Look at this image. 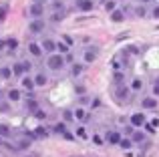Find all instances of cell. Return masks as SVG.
<instances>
[{
    "mask_svg": "<svg viewBox=\"0 0 159 157\" xmlns=\"http://www.w3.org/2000/svg\"><path fill=\"white\" fill-rule=\"evenodd\" d=\"M65 65H66L65 55H58V52H54V55H48V59H47V67L51 69V71H61Z\"/></svg>",
    "mask_w": 159,
    "mask_h": 157,
    "instance_id": "obj_1",
    "label": "cell"
},
{
    "mask_svg": "<svg viewBox=\"0 0 159 157\" xmlns=\"http://www.w3.org/2000/svg\"><path fill=\"white\" fill-rule=\"evenodd\" d=\"M43 14H44V6H43V4H39V2H32L30 6H28V16H30L32 20H36V18H43Z\"/></svg>",
    "mask_w": 159,
    "mask_h": 157,
    "instance_id": "obj_2",
    "label": "cell"
},
{
    "mask_svg": "<svg viewBox=\"0 0 159 157\" xmlns=\"http://www.w3.org/2000/svg\"><path fill=\"white\" fill-rule=\"evenodd\" d=\"M129 121H131L133 127H145V123H147V117H145V113H133Z\"/></svg>",
    "mask_w": 159,
    "mask_h": 157,
    "instance_id": "obj_3",
    "label": "cell"
},
{
    "mask_svg": "<svg viewBox=\"0 0 159 157\" xmlns=\"http://www.w3.org/2000/svg\"><path fill=\"white\" fill-rule=\"evenodd\" d=\"M97 56H99V48H97V47H95V48L91 47V48H87V51H85V55H83V61L89 65V63H95V61H97Z\"/></svg>",
    "mask_w": 159,
    "mask_h": 157,
    "instance_id": "obj_4",
    "label": "cell"
},
{
    "mask_svg": "<svg viewBox=\"0 0 159 157\" xmlns=\"http://www.w3.org/2000/svg\"><path fill=\"white\" fill-rule=\"evenodd\" d=\"M121 139H123V135H121L119 131H109V133L105 135V141L109 143V145H119Z\"/></svg>",
    "mask_w": 159,
    "mask_h": 157,
    "instance_id": "obj_5",
    "label": "cell"
},
{
    "mask_svg": "<svg viewBox=\"0 0 159 157\" xmlns=\"http://www.w3.org/2000/svg\"><path fill=\"white\" fill-rule=\"evenodd\" d=\"M157 97H143L141 99V107H143L145 111H151V109H157Z\"/></svg>",
    "mask_w": 159,
    "mask_h": 157,
    "instance_id": "obj_6",
    "label": "cell"
},
{
    "mask_svg": "<svg viewBox=\"0 0 159 157\" xmlns=\"http://www.w3.org/2000/svg\"><path fill=\"white\" fill-rule=\"evenodd\" d=\"M28 30H30L32 34H39V32H43V30H44V20H43V18L32 20V22L28 24Z\"/></svg>",
    "mask_w": 159,
    "mask_h": 157,
    "instance_id": "obj_7",
    "label": "cell"
},
{
    "mask_svg": "<svg viewBox=\"0 0 159 157\" xmlns=\"http://www.w3.org/2000/svg\"><path fill=\"white\" fill-rule=\"evenodd\" d=\"M129 93H131V89L129 87H125V85H119L117 87V101H129Z\"/></svg>",
    "mask_w": 159,
    "mask_h": 157,
    "instance_id": "obj_8",
    "label": "cell"
},
{
    "mask_svg": "<svg viewBox=\"0 0 159 157\" xmlns=\"http://www.w3.org/2000/svg\"><path fill=\"white\" fill-rule=\"evenodd\" d=\"M40 47H43V51L48 52V55H54V51H57V43H54L52 38H44L43 43H40Z\"/></svg>",
    "mask_w": 159,
    "mask_h": 157,
    "instance_id": "obj_9",
    "label": "cell"
},
{
    "mask_svg": "<svg viewBox=\"0 0 159 157\" xmlns=\"http://www.w3.org/2000/svg\"><path fill=\"white\" fill-rule=\"evenodd\" d=\"M77 8H79L81 12L93 10V0H77Z\"/></svg>",
    "mask_w": 159,
    "mask_h": 157,
    "instance_id": "obj_10",
    "label": "cell"
},
{
    "mask_svg": "<svg viewBox=\"0 0 159 157\" xmlns=\"http://www.w3.org/2000/svg\"><path fill=\"white\" fill-rule=\"evenodd\" d=\"M28 52H30L32 56H40L44 51H43V47H40L39 43H28Z\"/></svg>",
    "mask_w": 159,
    "mask_h": 157,
    "instance_id": "obj_11",
    "label": "cell"
},
{
    "mask_svg": "<svg viewBox=\"0 0 159 157\" xmlns=\"http://www.w3.org/2000/svg\"><path fill=\"white\" fill-rule=\"evenodd\" d=\"M73 113H75V119H77V121H87V119H89V113H87V109H83V107H77Z\"/></svg>",
    "mask_w": 159,
    "mask_h": 157,
    "instance_id": "obj_12",
    "label": "cell"
},
{
    "mask_svg": "<svg viewBox=\"0 0 159 157\" xmlns=\"http://www.w3.org/2000/svg\"><path fill=\"white\" fill-rule=\"evenodd\" d=\"M47 83H48V77L44 75V73H36L34 75V85L36 87H44Z\"/></svg>",
    "mask_w": 159,
    "mask_h": 157,
    "instance_id": "obj_13",
    "label": "cell"
},
{
    "mask_svg": "<svg viewBox=\"0 0 159 157\" xmlns=\"http://www.w3.org/2000/svg\"><path fill=\"white\" fill-rule=\"evenodd\" d=\"M131 139H133V143H145L147 141V135H145L143 131H135V133L131 135Z\"/></svg>",
    "mask_w": 159,
    "mask_h": 157,
    "instance_id": "obj_14",
    "label": "cell"
},
{
    "mask_svg": "<svg viewBox=\"0 0 159 157\" xmlns=\"http://www.w3.org/2000/svg\"><path fill=\"white\" fill-rule=\"evenodd\" d=\"M133 145H135V143H133V139H131V137H123V139H121V143H119V147H121L123 151H129Z\"/></svg>",
    "mask_w": 159,
    "mask_h": 157,
    "instance_id": "obj_15",
    "label": "cell"
},
{
    "mask_svg": "<svg viewBox=\"0 0 159 157\" xmlns=\"http://www.w3.org/2000/svg\"><path fill=\"white\" fill-rule=\"evenodd\" d=\"M6 97H8V101H10V103H16V101H20V91L18 89H10Z\"/></svg>",
    "mask_w": 159,
    "mask_h": 157,
    "instance_id": "obj_16",
    "label": "cell"
},
{
    "mask_svg": "<svg viewBox=\"0 0 159 157\" xmlns=\"http://www.w3.org/2000/svg\"><path fill=\"white\" fill-rule=\"evenodd\" d=\"M111 20H113V22H123V20H125V12H123V10L111 12Z\"/></svg>",
    "mask_w": 159,
    "mask_h": 157,
    "instance_id": "obj_17",
    "label": "cell"
},
{
    "mask_svg": "<svg viewBox=\"0 0 159 157\" xmlns=\"http://www.w3.org/2000/svg\"><path fill=\"white\" fill-rule=\"evenodd\" d=\"M12 75H14V77H22V75H24L22 63H14V65H12Z\"/></svg>",
    "mask_w": 159,
    "mask_h": 157,
    "instance_id": "obj_18",
    "label": "cell"
},
{
    "mask_svg": "<svg viewBox=\"0 0 159 157\" xmlns=\"http://www.w3.org/2000/svg\"><path fill=\"white\" fill-rule=\"evenodd\" d=\"M22 87H24V89H26V91H32V89H34V78H30V77H24L22 78Z\"/></svg>",
    "mask_w": 159,
    "mask_h": 157,
    "instance_id": "obj_19",
    "label": "cell"
},
{
    "mask_svg": "<svg viewBox=\"0 0 159 157\" xmlns=\"http://www.w3.org/2000/svg\"><path fill=\"white\" fill-rule=\"evenodd\" d=\"M143 89V78H131V91H141Z\"/></svg>",
    "mask_w": 159,
    "mask_h": 157,
    "instance_id": "obj_20",
    "label": "cell"
},
{
    "mask_svg": "<svg viewBox=\"0 0 159 157\" xmlns=\"http://www.w3.org/2000/svg\"><path fill=\"white\" fill-rule=\"evenodd\" d=\"M26 111H32V113H36V111H39V103H36L34 99H26Z\"/></svg>",
    "mask_w": 159,
    "mask_h": 157,
    "instance_id": "obj_21",
    "label": "cell"
},
{
    "mask_svg": "<svg viewBox=\"0 0 159 157\" xmlns=\"http://www.w3.org/2000/svg\"><path fill=\"white\" fill-rule=\"evenodd\" d=\"M69 44H66V43H57V52H58V55H69Z\"/></svg>",
    "mask_w": 159,
    "mask_h": 157,
    "instance_id": "obj_22",
    "label": "cell"
},
{
    "mask_svg": "<svg viewBox=\"0 0 159 157\" xmlns=\"http://www.w3.org/2000/svg\"><path fill=\"white\" fill-rule=\"evenodd\" d=\"M10 77H12V69H10V67H2V69H0V78L8 81Z\"/></svg>",
    "mask_w": 159,
    "mask_h": 157,
    "instance_id": "obj_23",
    "label": "cell"
},
{
    "mask_svg": "<svg viewBox=\"0 0 159 157\" xmlns=\"http://www.w3.org/2000/svg\"><path fill=\"white\" fill-rule=\"evenodd\" d=\"M52 131H54V133L65 135L66 133V125H65V123H54V125H52Z\"/></svg>",
    "mask_w": 159,
    "mask_h": 157,
    "instance_id": "obj_24",
    "label": "cell"
},
{
    "mask_svg": "<svg viewBox=\"0 0 159 157\" xmlns=\"http://www.w3.org/2000/svg\"><path fill=\"white\" fill-rule=\"evenodd\" d=\"M113 78H115V83H117V85H123L125 73H123V71H115V73H113Z\"/></svg>",
    "mask_w": 159,
    "mask_h": 157,
    "instance_id": "obj_25",
    "label": "cell"
},
{
    "mask_svg": "<svg viewBox=\"0 0 159 157\" xmlns=\"http://www.w3.org/2000/svg\"><path fill=\"white\" fill-rule=\"evenodd\" d=\"M16 149H28V147H30V141H28V139H20V141H16Z\"/></svg>",
    "mask_w": 159,
    "mask_h": 157,
    "instance_id": "obj_26",
    "label": "cell"
},
{
    "mask_svg": "<svg viewBox=\"0 0 159 157\" xmlns=\"http://www.w3.org/2000/svg\"><path fill=\"white\" fill-rule=\"evenodd\" d=\"M10 135H12L10 127H8V125H0V137H4V139H6V137H10Z\"/></svg>",
    "mask_w": 159,
    "mask_h": 157,
    "instance_id": "obj_27",
    "label": "cell"
},
{
    "mask_svg": "<svg viewBox=\"0 0 159 157\" xmlns=\"http://www.w3.org/2000/svg\"><path fill=\"white\" fill-rule=\"evenodd\" d=\"M70 73H73V77H79L83 73V65H77V63H73V69H70Z\"/></svg>",
    "mask_w": 159,
    "mask_h": 157,
    "instance_id": "obj_28",
    "label": "cell"
},
{
    "mask_svg": "<svg viewBox=\"0 0 159 157\" xmlns=\"http://www.w3.org/2000/svg\"><path fill=\"white\" fill-rule=\"evenodd\" d=\"M6 14H8V4H0V22L6 20Z\"/></svg>",
    "mask_w": 159,
    "mask_h": 157,
    "instance_id": "obj_29",
    "label": "cell"
},
{
    "mask_svg": "<svg viewBox=\"0 0 159 157\" xmlns=\"http://www.w3.org/2000/svg\"><path fill=\"white\" fill-rule=\"evenodd\" d=\"M6 47L10 48V51H16V48H18V40H16V38H8L6 40Z\"/></svg>",
    "mask_w": 159,
    "mask_h": 157,
    "instance_id": "obj_30",
    "label": "cell"
},
{
    "mask_svg": "<svg viewBox=\"0 0 159 157\" xmlns=\"http://www.w3.org/2000/svg\"><path fill=\"white\" fill-rule=\"evenodd\" d=\"M52 10L54 12H62V14H65V6H62V2L54 0V2H52Z\"/></svg>",
    "mask_w": 159,
    "mask_h": 157,
    "instance_id": "obj_31",
    "label": "cell"
},
{
    "mask_svg": "<svg viewBox=\"0 0 159 157\" xmlns=\"http://www.w3.org/2000/svg\"><path fill=\"white\" fill-rule=\"evenodd\" d=\"M135 14L139 16V18H143V16H147V8L145 6H135Z\"/></svg>",
    "mask_w": 159,
    "mask_h": 157,
    "instance_id": "obj_32",
    "label": "cell"
},
{
    "mask_svg": "<svg viewBox=\"0 0 159 157\" xmlns=\"http://www.w3.org/2000/svg\"><path fill=\"white\" fill-rule=\"evenodd\" d=\"M77 137L79 139H87V129H85V127H77Z\"/></svg>",
    "mask_w": 159,
    "mask_h": 157,
    "instance_id": "obj_33",
    "label": "cell"
},
{
    "mask_svg": "<svg viewBox=\"0 0 159 157\" xmlns=\"http://www.w3.org/2000/svg\"><path fill=\"white\" fill-rule=\"evenodd\" d=\"M93 143H95V145H105V139H103L99 133H95L93 135Z\"/></svg>",
    "mask_w": 159,
    "mask_h": 157,
    "instance_id": "obj_34",
    "label": "cell"
},
{
    "mask_svg": "<svg viewBox=\"0 0 159 157\" xmlns=\"http://www.w3.org/2000/svg\"><path fill=\"white\" fill-rule=\"evenodd\" d=\"M105 8H107V12H115L117 8H115V0H107L105 2Z\"/></svg>",
    "mask_w": 159,
    "mask_h": 157,
    "instance_id": "obj_35",
    "label": "cell"
},
{
    "mask_svg": "<svg viewBox=\"0 0 159 157\" xmlns=\"http://www.w3.org/2000/svg\"><path fill=\"white\" fill-rule=\"evenodd\" d=\"M62 117H65V121H73L75 113H73V111H62Z\"/></svg>",
    "mask_w": 159,
    "mask_h": 157,
    "instance_id": "obj_36",
    "label": "cell"
},
{
    "mask_svg": "<svg viewBox=\"0 0 159 157\" xmlns=\"http://www.w3.org/2000/svg\"><path fill=\"white\" fill-rule=\"evenodd\" d=\"M62 16H65V14H62V12H52L51 20H52V22H58V20H62Z\"/></svg>",
    "mask_w": 159,
    "mask_h": 157,
    "instance_id": "obj_37",
    "label": "cell"
},
{
    "mask_svg": "<svg viewBox=\"0 0 159 157\" xmlns=\"http://www.w3.org/2000/svg\"><path fill=\"white\" fill-rule=\"evenodd\" d=\"M36 135H39V137H47L48 131H47V129H43V127H39V129H36Z\"/></svg>",
    "mask_w": 159,
    "mask_h": 157,
    "instance_id": "obj_38",
    "label": "cell"
},
{
    "mask_svg": "<svg viewBox=\"0 0 159 157\" xmlns=\"http://www.w3.org/2000/svg\"><path fill=\"white\" fill-rule=\"evenodd\" d=\"M8 109H10L8 103H0V113H8Z\"/></svg>",
    "mask_w": 159,
    "mask_h": 157,
    "instance_id": "obj_39",
    "label": "cell"
},
{
    "mask_svg": "<svg viewBox=\"0 0 159 157\" xmlns=\"http://www.w3.org/2000/svg\"><path fill=\"white\" fill-rule=\"evenodd\" d=\"M22 67H24V73H30V69H32V63L24 61V63H22Z\"/></svg>",
    "mask_w": 159,
    "mask_h": 157,
    "instance_id": "obj_40",
    "label": "cell"
},
{
    "mask_svg": "<svg viewBox=\"0 0 159 157\" xmlns=\"http://www.w3.org/2000/svg\"><path fill=\"white\" fill-rule=\"evenodd\" d=\"M145 131H147V133H155V127H153L151 123H145Z\"/></svg>",
    "mask_w": 159,
    "mask_h": 157,
    "instance_id": "obj_41",
    "label": "cell"
},
{
    "mask_svg": "<svg viewBox=\"0 0 159 157\" xmlns=\"http://www.w3.org/2000/svg\"><path fill=\"white\" fill-rule=\"evenodd\" d=\"M62 137H65V139H66V141H75V135H73V133H70V131H66V133H65V135H62Z\"/></svg>",
    "mask_w": 159,
    "mask_h": 157,
    "instance_id": "obj_42",
    "label": "cell"
},
{
    "mask_svg": "<svg viewBox=\"0 0 159 157\" xmlns=\"http://www.w3.org/2000/svg\"><path fill=\"white\" fill-rule=\"evenodd\" d=\"M125 133H127V135H133V133H135V127H133V125H127V127H125Z\"/></svg>",
    "mask_w": 159,
    "mask_h": 157,
    "instance_id": "obj_43",
    "label": "cell"
},
{
    "mask_svg": "<svg viewBox=\"0 0 159 157\" xmlns=\"http://www.w3.org/2000/svg\"><path fill=\"white\" fill-rule=\"evenodd\" d=\"M34 115H36V119H47V113H44V111H40V109L36 111Z\"/></svg>",
    "mask_w": 159,
    "mask_h": 157,
    "instance_id": "obj_44",
    "label": "cell"
},
{
    "mask_svg": "<svg viewBox=\"0 0 159 157\" xmlns=\"http://www.w3.org/2000/svg\"><path fill=\"white\" fill-rule=\"evenodd\" d=\"M151 16H153V18H159V6H153V10H151Z\"/></svg>",
    "mask_w": 159,
    "mask_h": 157,
    "instance_id": "obj_45",
    "label": "cell"
},
{
    "mask_svg": "<svg viewBox=\"0 0 159 157\" xmlns=\"http://www.w3.org/2000/svg\"><path fill=\"white\" fill-rule=\"evenodd\" d=\"M62 40H65V43L69 44V47H70V44H73V38H70V36H62Z\"/></svg>",
    "mask_w": 159,
    "mask_h": 157,
    "instance_id": "obj_46",
    "label": "cell"
},
{
    "mask_svg": "<svg viewBox=\"0 0 159 157\" xmlns=\"http://www.w3.org/2000/svg\"><path fill=\"white\" fill-rule=\"evenodd\" d=\"M149 123H151V125L155 127V129H157V127H159V119H151V121H149Z\"/></svg>",
    "mask_w": 159,
    "mask_h": 157,
    "instance_id": "obj_47",
    "label": "cell"
},
{
    "mask_svg": "<svg viewBox=\"0 0 159 157\" xmlns=\"http://www.w3.org/2000/svg\"><path fill=\"white\" fill-rule=\"evenodd\" d=\"M153 95H159V83L153 85Z\"/></svg>",
    "mask_w": 159,
    "mask_h": 157,
    "instance_id": "obj_48",
    "label": "cell"
},
{
    "mask_svg": "<svg viewBox=\"0 0 159 157\" xmlns=\"http://www.w3.org/2000/svg\"><path fill=\"white\" fill-rule=\"evenodd\" d=\"M65 61H66V63H73V55H70V52H69V55H65Z\"/></svg>",
    "mask_w": 159,
    "mask_h": 157,
    "instance_id": "obj_49",
    "label": "cell"
},
{
    "mask_svg": "<svg viewBox=\"0 0 159 157\" xmlns=\"http://www.w3.org/2000/svg\"><path fill=\"white\" fill-rule=\"evenodd\" d=\"M4 47H6V43H2V40H0V52L4 51Z\"/></svg>",
    "mask_w": 159,
    "mask_h": 157,
    "instance_id": "obj_50",
    "label": "cell"
},
{
    "mask_svg": "<svg viewBox=\"0 0 159 157\" xmlns=\"http://www.w3.org/2000/svg\"><path fill=\"white\" fill-rule=\"evenodd\" d=\"M2 139H4V137H0V145H4V141H2Z\"/></svg>",
    "mask_w": 159,
    "mask_h": 157,
    "instance_id": "obj_51",
    "label": "cell"
},
{
    "mask_svg": "<svg viewBox=\"0 0 159 157\" xmlns=\"http://www.w3.org/2000/svg\"><path fill=\"white\" fill-rule=\"evenodd\" d=\"M34 2H39V4H43V0H34Z\"/></svg>",
    "mask_w": 159,
    "mask_h": 157,
    "instance_id": "obj_52",
    "label": "cell"
},
{
    "mask_svg": "<svg viewBox=\"0 0 159 157\" xmlns=\"http://www.w3.org/2000/svg\"><path fill=\"white\" fill-rule=\"evenodd\" d=\"M143 2H149V0H143Z\"/></svg>",
    "mask_w": 159,
    "mask_h": 157,
    "instance_id": "obj_53",
    "label": "cell"
},
{
    "mask_svg": "<svg viewBox=\"0 0 159 157\" xmlns=\"http://www.w3.org/2000/svg\"><path fill=\"white\" fill-rule=\"evenodd\" d=\"M26 157H30V155H26Z\"/></svg>",
    "mask_w": 159,
    "mask_h": 157,
    "instance_id": "obj_54",
    "label": "cell"
},
{
    "mask_svg": "<svg viewBox=\"0 0 159 157\" xmlns=\"http://www.w3.org/2000/svg\"><path fill=\"white\" fill-rule=\"evenodd\" d=\"M0 97H2V95H0Z\"/></svg>",
    "mask_w": 159,
    "mask_h": 157,
    "instance_id": "obj_55",
    "label": "cell"
},
{
    "mask_svg": "<svg viewBox=\"0 0 159 157\" xmlns=\"http://www.w3.org/2000/svg\"><path fill=\"white\" fill-rule=\"evenodd\" d=\"M157 2H159V0H157Z\"/></svg>",
    "mask_w": 159,
    "mask_h": 157,
    "instance_id": "obj_56",
    "label": "cell"
}]
</instances>
